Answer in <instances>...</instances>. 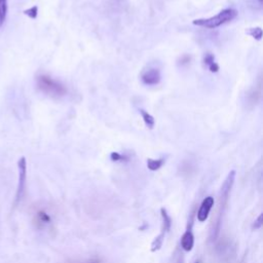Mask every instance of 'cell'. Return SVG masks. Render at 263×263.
<instances>
[{
    "label": "cell",
    "instance_id": "5bb4252c",
    "mask_svg": "<svg viewBox=\"0 0 263 263\" xmlns=\"http://www.w3.org/2000/svg\"><path fill=\"white\" fill-rule=\"evenodd\" d=\"M7 0H0V27H2L4 24L6 17H7Z\"/></svg>",
    "mask_w": 263,
    "mask_h": 263
},
{
    "label": "cell",
    "instance_id": "3957f363",
    "mask_svg": "<svg viewBox=\"0 0 263 263\" xmlns=\"http://www.w3.org/2000/svg\"><path fill=\"white\" fill-rule=\"evenodd\" d=\"M18 169H19V182L17 193L15 198V206H18L25 194L26 191V184H27V162L23 156L21 157L18 162Z\"/></svg>",
    "mask_w": 263,
    "mask_h": 263
},
{
    "label": "cell",
    "instance_id": "9c48e42d",
    "mask_svg": "<svg viewBox=\"0 0 263 263\" xmlns=\"http://www.w3.org/2000/svg\"><path fill=\"white\" fill-rule=\"evenodd\" d=\"M161 216H162V233L165 235L169 234L171 227H172V218L171 216L167 214V210L165 208L161 209Z\"/></svg>",
    "mask_w": 263,
    "mask_h": 263
},
{
    "label": "cell",
    "instance_id": "8992f818",
    "mask_svg": "<svg viewBox=\"0 0 263 263\" xmlns=\"http://www.w3.org/2000/svg\"><path fill=\"white\" fill-rule=\"evenodd\" d=\"M51 222V217L50 215L46 211L45 209H38L37 211L34 213V218H33V223L35 226L39 229L45 228L47 225H48Z\"/></svg>",
    "mask_w": 263,
    "mask_h": 263
},
{
    "label": "cell",
    "instance_id": "5b68a950",
    "mask_svg": "<svg viewBox=\"0 0 263 263\" xmlns=\"http://www.w3.org/2000/svg\"><path fill=\"white\" fill-rule=\"evenodd\" d=\"M141 79L144 85L146 86H156L159 85L162 79L161 71L157 68H149L148 70H145L142 75Z\"/></svg>",
    "mask_w": 263,
    "mask_h": 263
},
{
    "label": "cell",
    "instance_id": "6da1fadb",
    "mask_svg": "<svg viewBox=\"0 0 263 263\" xmlns=\"http://www.w3.org/2000/svg\"><path fill=\"white\" fill-rule=\"evenodd\" d=\"M36 85L39 91L50 97L61 98L67 94V89L62 82L48 74H39L36 77Z\"/></svg>",
    "mask_w": 263,
    "mask_h": 263
},
{
    "label": "cell",
    "instance_id": "7c38bea8",
    "mask_svg": "<svg viewBox=\"0 0 263 263\" xmlns=\"http://www.w3.org/2000/svg\"><path fill=\"white\" fill-rule=\"evenodd\" d=\"M165 160L164 159H159V160H152L148 159L147 160V167L152 172H155L157 170H160L161 167L165 165Z\"/></svg>",
    "mask_w": 263,
    "mask_h": 263
},
{
    "label": "cell",
    "instance_id": "52a82bcc",
    "mask_svg": "<svg viewBox=\"0 0 263 263\" xmlns=\"http://www.w3.org/2000/svg\"><path fill=\"white\" fill-rule=\"evenodd\" d=\"M191 227H192V223L191 227H188L186 229V231L181 238V247L185 252H191L194 246V236L192 234Z\"/></svg>",
    "mask_w": 263,
    "mask_h": 263
},
{
    "label": "cell",
    "instance_id": "d6986e66",
    "mask_svg": "<svg viewBox=\"0 0 263 263\" xmlns=\"http://www.w3.org/2000/svg\"><path fill=\"white\" fill-rule=\"evenodd\" d=\"M262 226V214H260L258 216V218L254 221V224H253V229H260Z\"/></svg>",
    "mask_w": 263,
    "mask_h": 263
},
{
    "label": "cell",
    "instance_id": "277c9868",
    "mask_svg": "<svg viewBox=\"0 0 263 263\" xmlns=\"http://www.w3.org/2000/svg\"><path fill=\"white\" fill-rule=\"evenodd\" d=\"M214 197L211 195H209L203 199V202L201 206H199V209L196 213V218L199 222H205V221H207L210 212H211V210L214 207Z\"/></svg>",
    "mask_w": 263,
    "mask_h": 263
},
{
    "label": "cell",
    "instance_id": "9a60e30c",
    "mask_svg": "<svg viewBox=\"0 0 263 263\" xmlns=\"http://www.w3.org/2000/svg\"><path fill=\"white\" fill-rule=\"evenodd\" d=\"M247 33L249 35H251L253 38H255L256 40H260L262 38V29L260 27H256V28H250Z\"/></svg>",
    "mask_w": 263,
    "mask_h": 263
},
{
    "label": "cell",
    "instance_id": "ffe728a7",
    "mask_svg": "<svg viewBox=\"0 0 263 263\" xmlns=\"http://www.w3.org/2000/svg\"><path fill=\"white\" fill-rule=\"evenodd\" d=\"M191 56H188V55H184V56H182L181 57V59H180V64L183 66V65H186V64H188V63L189 62H191Z\"/></svg>",
    "mask_w": 263,
    "mask_h": 263
},
{
    "label": "cell",
    "instance_id": "8fae6325",
    "mask_svg": "<svg viewBox=\"0 0 263 263\" xmlns=\"http://www.w3.org/2000/svg\"><path fill=\"white\" fill-rule=\"evenodd\" d=\"M165 238H166V235L164 233H162V231L159 236L155 237V239H153L152 244H151V252H157L162 249V247L164 245V241H165Z\"/></svg>",
    "mask_w": 263,
    "mask_h": 263
},
{
    "label": "cell",
    "instance_id": "4fadbf2b",
    "mask_svg": "<svg viewBox=\"0 0 263 263\" xmlns=\"http://www.w3.org/2000/svg\"><path fill=\"white\" fill-rule=\"evenodd\" d=\"M140 113L142 115V119L146 124V127L149 128V129H153L154 124H155V120L152 115L149 114L147 111H145L144 109H140Z\"/></svg>",
    "mask_w": 263,
    "mask_h": 263
},
{
    "label": "cell",
    "instance_id": "2e32d148",
    "mask_svg": "<svg viewBox=\"0 0 263 263\" xmlns=\"http://www.w3.org/2000/svg\"><path fill=\"white\" fill-rule=\"evenodd\" d=\"M68 263H103V261L98 257H93L87 259H74L68 261Z\"/></svg>",
    "mask_w": 263,
    "mask_h": 263
},
{
    "label": "cell",
    "instance_id": "7402d4cb",
    "mask_svg": "<svg viewBox=\"0 0 263 263\" xmlns=\"http://www.w3.org/2000/svg\"><path fill=\"white\" fill-rule=\"evenodd\" d=\"M194 263H199V261H196V262H194Z\"/></svg>",
    "mask_w": 263,
    "mask_h": 263
},
{
    "label": "cell",
    "instance_id": "ba28073f",
    "mask_svg": "<svg viewBox=\"0 0 263 263\" xmlns=\"http://www.w3.org/2000/svg\"><path fill=\"white\" fill-rule=\"evenodd\" d=\"M260 99H261V81L259 80V85L252 88L248 93L247 100L251 106H255V105L258 104Z\"/></svg>",
    "mask_w": 263,
    "mask_h": 263
},
{
    "label": "cell",
    "instance_id": "e0dca14e",
    "mask_svg": "<svg viewBox=\"0 0 263 263\" xmlns=\"http://www.w3.org/2000/svg\"><path fill=\"white\" fill-rule=\"evenodd\" d=\"M24 14L26 16H28L29 18H31V19H36L37 14H38V8H37V6H33V7H31L29 9L25 10Z\"/></svg>",
    "mask_w": 263,
    "mask_h": 263
},
{
    "label": "cell",
    "instance_id": "ac0fdd59",
    "mask_svg": "<svg viewBox=\"0 0 263 263\" xmlns=\"http://www.w3.org/2000/svg\"><path fill=\"white\" fill-rule=\"evenodd\" d=\"M110 157H111V160L113 162H123V161H127L128 160L127 157H125L124 155H122V154H120L119 152H112L111 155H110Z\"/></svg>",
    "mask_w": 263,
    "mask_h": 263
},
{
    "label": "cell",
    "instance_id": "7a4b0ae2",
    "mask_svg": "<svg viewBox=\"0 0 263 263\" xmlns=\"http://www.w3.org/2000/svg\"><path fill=\"white\" fill-rule=\"evenodd\" d=\"M238 16V10L234 9V8H225L223 10H221V12L209 19H198V20H194L193 21V25L195 26H199V27H205L208 29H215L221 25L226 24L230 21H233L234 19H236Z\"/></svg>",
    "mask_w": 263,
    "mask_h": 263
},
{
    "label": "cell",
    "instance_id": "30bf717a",
    "mask_svg": "<svg viewBox=\"0 0 263 263\" xmlns=\"http://www.w3.org/2000/svg\"><path fill=\"white\" fill-rule=\"evenodd\" d=\"M204 63H205V65L208 66L209 70L213 72V73H216L219 71L220 67L219 65L217 64V63L215 62V57L212 55V54H207L204 58Z\"/></svg>",
    "mask_w": 263,
    "mask_h": 263
},
{
    "label": "cell",
    "instance_id": "44dd1931",
    "mask_svg": "<svg viewBox=\"0 0 263 263\" xmlns=\"http://www.w3.org/2000/svg\"><path fill=\"white\" fill-rule=\"evenodd\" d=\"M258 3H259V5L261 6V5H262V3H263V0H258Z\"/></svg>",
    "mask_w": 263,
    "mask_h": 263
}]
</instances>
